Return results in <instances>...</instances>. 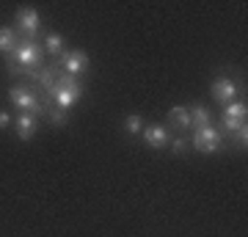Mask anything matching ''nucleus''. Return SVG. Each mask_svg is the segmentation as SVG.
<instances>
[{"label":"nucleus","instance_id":"nucleus-9","mask_svg":"<svg viewBox=\"0 0 248 237\" xmlns=\"http://www.w3.org/2000/svg\"><path fill=\"white\" fill-rule=\"evenodd\" d=\"M14 127H17V135L22 141H31L36 135V127H39V116L33 113H19L14 119Z\"/></svg>","mask_w":248,"mask_h":237},{"label":"nucleus","instance_id":"nucleus-6","mask_svg":"<svg viewBox=\"0 0 248 237\" xmlns=\"http://www.w3.org/2000/svg\"><path fill=\"white\" fill-rule=\"evenodd\" d=\"M193 146L199 152H204V155H213V152L221 149V132L215 130L213 124L210 127H199L193 135Z\"/></svg>","mask_w":248,"mask_h":237},{"label":"nucleus","instance_id":"nucleus-14","mask_svg":"<svg viewBox=\"0 0 248 237\" xmlns=\"http://www.w3.org/2000/svg\"><path fill=\"white\" fill-rule=\"evenodd\" d=\"M223 116L226 119H237V122H246V116H248V108H246V102H229L226 105V111H223Z\"/></svg>","mask_w":248,"mask_h":237},{"label":"nucleus","instance_id":"nucleus-1","mask_svg":"<svg viewBox=\"0 0 248 237\" xmlns=\"http://www.w3.org/2000/svg\"><path fill=\"white\" fill-rule=\"evenodd\" d=\"M50 97L55 99V108H61V111H66L69 113L72 105H78V99L83 97V83H80V78H72V75H58L53 83V88H50Z\"/></svg>","mask_w":248,"mask_h":237},{"label":"nucleus","instance_id":"nucleus-19","mask_svg":"<svg viewBox=\"0 0 248 237\" xmlns=\"http://www.w3.org/2000/svg\"><path fill=\"white\" fill-rule=\"evenodd\" d=\"M243 124H246V122H237V119H226V116H223V127H226V130H229V132L240 130Z\"/></svg>","mask_w":248,"mask_h":237},{"label":"nucleus","instance_id":"nucleus-4","mask_svg":"<svg viewBox=\"0 0 248 237\" xmlns=\"http://www.w3.org/2000/svg\"><path fill=\"white\" fill-rule=\"evenodd\" d=\"M42 31V17L33 6H22L17 11V33L19 36H28V42H33L36 36Z\"/></svg>","mask_w":248,"mask_h":237},{"label":"nucleus","instance_id":"nucleus-3","mask_svg":"<svg viewBox=\"0 0 248 237\" xmlns=\"http://www.w3.org/2000/svg\"><path fill=\"white\" fill-rule=\"evenodd\" d=\"M9 97H11V102L19 108V113H33V116L45 113V105L39 102V97H36L28 86H11Z\"/></svg>","mask_w":248,"mask_h":237},{"label":"nucleus","instance_id":"nucleus-7","mask_svg":"<svg viewBox=\"0 0 248 237\" xmlns=\"http://www.w3.org/2000/svg\"><path fill=\"white\" fill-rule=\"evenodd\" d=\"M141 132H143V143L152 146V149H163V146L171 143V135H169L166 124H146Z\"/></svg>","mask_w":248,"mask_h":237},{"label":"nucleus","instance_id":"nucleus-10","mask_svg":"<svg viewBox=\"0 0 248 237\" xmlns=\"http://www.w3.org/2000/svg\"><path fill=\"white\" fill-rule=\"evenodd\" d=\"M22 42V36L17 33V28H9V25H0V53L11 55L17 50V44Z\"/></svg>","mask_w":248,"mask_h":237},{"label":"nucleus","instance_id":"nucleus-16","mask_svg":"<svg viewBox=\"0 0 248 237\" xmlns=\"http://www.w3.org/2000/svg\"><path fill=\"white\" fill-rule=\"evenodd\" d=\"M47 116H50V122L55 124V127H66V122H69V113L66 111H61V108H47Z\"/></svg>","mask_w":248,"mask_h":237},{"label":"nucleus","instance_id":"nucleus-8","mask_svg":"<svg viewBox=\"0 0 248 237\" xmlns=\"http://www.w3.org/2000/svg\"><path fill=\"white\" fill-rule=\"evenodd\" d=\"M237 83L232 78H215L213 80V88H210V94H213L215 102H234V97H237Z\"/></svg>","mask_w":248,"mask_h":237},{"label":"nucleus","instance_id":"nucleus-13","mask_svg":"<svg viewBox=\"0 0 248 237\" xmlns=\"http://www.w3.org/2000/svg\"><path fill=\"white\" fill-rule=\"evenodd\" d=\"M190 111V127H210V111L202 105H193V108H187Z\"/></svg>","mask_w":248,"mask_h":237},{"label":"nucleus","instance_id":"nucleus-18","mask_svg":"<svg viewBox=\"0 0 248 237\" xmlns=\"http://www.w3.org/2000/svg\"><path fill=\"white\" fill-rule=\"evenodd\" d=\"M171 149H174V155H185L187 152V138H174L171 141Z\"/></svg>","mask_w":248,"mask_h":237},{"label":"nucleus","instance_id":"nucleus-2","mask_svg":"<svg viewBox=\"0 0 248 237\" xmlns=\"http://www.w3.org/2000/svg\"><path fill=\"white\" fill-rule=\"evenodd\" d=\"M9 58H11V72H17L19 66H25L28 75H33V72L39 69V63H42V44L22 39V42L17 44V50H14Z\"/></svg>","mask_w":248,"mask_h":237},{"label":"nucleus","instance_id":"nucleus-5","mask_svg":"<svg viewBox=\"0 0 248 237\" xmlns=\"http://www.w3.org/2000/svg\"><path fill=\"white\" fill-rule=\"evenodd\" d=\"M89 55L83 50H63L61 55V69L63 75H72V78H80L83 72H89Z\"/></svg>","mask_w":248,"mask_h":237},{"label":"nucleus","instance_id":"nucleus-20","mask_svg":"<svg viewBox=\"0 0 248 237\" xmlns=\"http://www.w3.org/2000/svg\"><path fill=\"white\" fill-rule=\"evenodd\" d=\"M9 124H11V116L6 113V111H0V130H6Z\"/></svg>","mask_w":248,"mask_h":237},{"label":"nucleus","instance_id":"nucleus-17","mask_svg":"<svg viewBox=\"0 0 248 237\" xmlns=\"http://www.w3.org/2000/svg\"><path fill=\"white\" fill-rule=\"evenodd\" d=\"M232 141H234V146H237V149H246V146H248V127H246V124H243L240 130L232 132Z\"/></svg>","mask_w":248,"mask_h":237},{"label":"nucleus","instance_id":"nucleus-15","mask_svg":"<svg viewBox=\"0 0 248 237\" xmlns=\"http://www.w3.org/2000/svg\"><path fill=\"white\" fill-rule=\"evenodd\" d=\"M141 130H143V119L138 113H130L124 119V132H127V135H138Z\"/></svg>","mask_w":248,"mask_h":237},{"label":"nucleus","instance_id":"nucleus-12","mask_svg":"<svg viewBox=\"0 0 248 237\" xmlns=\"http://www.w3.org/2000/svg\"><path fill=\"white\" fill-rule=\"evenodd\" d=\"M45 50L53 55V58H61L63 55V36L61 33H47L45 36Z\"/></svg>","mask_w":248,"mask_h":237},{"label":"nucleus","instance_id":"nucleus-11","mask_svg":"<svg viewBox=\"0 0 248 237\" xmlns=\"http://www.w3.org/2000/svg\"><path fill=\"white\" fill-rule=\"evenodd\" d=\"M169 124L179 127V130H190V111L185 105H177L169 111Z\"/></svg>","mask_w":248,"mask_h":237}]
</instances>
